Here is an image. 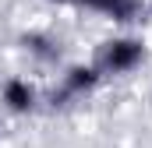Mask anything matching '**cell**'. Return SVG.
<instances>
[{"mask_svg": "<svg viewBox=\"0 0 152 148\" xmlns=\"http://www.w3.org/2000/svg\"><path fill=\"white\" fill-rule=\"evenodd\" d=\"M99 78L103 74L96 71V64H71L67 71L60 74V95H53V106H57V99L60 102L64 99H85L99 85Z\"/></svg>", "mask_w": 152, "mask_h": 148, "instance_id": "2", "label": "cell"}, {"mask_svg": "<svg viewBox=\"0 0 152 148\" xmlns=\"http://www.w3.org/2000/svg\"><path fill=\"white\" fill-rule=\"evenodd\" d=\"M145 60V46L142 39H131V36H117V39H106L96 53V71L99 74H127L134 71L138 64Z\"/></svg>", "mask_w": 152, "mask_h": 148, "instance_id": "1", "label": "cell"}, {"mask_svg": "<svg viewBox=\"0 0 152 148\" xmlns=\"http://www.w3.org/2000/svg\"><path fill=\"white\" fill-rule=\"evenodd\" d=\"M0 102H4L7 113L25 116V113H32L39 106V92H36V85L25 81V78H7L4 88H0Z\"/></svg>", "mask_w": 152, "mask_h": 148, "instance_id": "3", "label": "cell"}, {"mask_svg": "<svg viewBox=\"0 0 152 148\" xmlns=\"http://www.w3.org/2000/svg\"><path fill=\"white\" fill-rule=\"evenodd\" d=\"M21 49L39 60V64H57L60 60V39H53L50 32H25L21 36Z\"/></svg>", "mask_w": 152, "mask_h": 148, "instance_id": "4", "label": "cell"}, {"mask_svg": "<svg viewBox=\"0 0 152 148\" xmlns=\"http://www.w3.org/2000/svg\"><path fill=\"white\" fill-rule=\"evenodd\" d=\"M142 11H145V4H142V0H113V7L106 11V18L124 25V21H134Z\"/></svg>", "mask_w": 152, "mask_h": 148, "instance_id": "5", "label": "cell"}, {"mask_svg": "<svg viewBox=\"0 0 152 148\" xmlns=\"http://www.w3.org/2000/svg\"><path fill=\"white\" fill-rule=\"evenodd\" d=\"M81 7H88V11H99V14H106L110 7H113V0H75Z\"/></svg>", "mask_w": 152, "mask_h": 148, "instance_id": "6", "label": "cell"}, {"mask_svg": "<svg viewBox=\"0 0 152 148\" xmlns=\"http://www.w3.org/2000/svg\"><path fill=\"white\" fill-rule=\"evenodd\" d=\"M149 11H152V0H149Z\"/></svg>", "mask_w": 152, "mask_h": 148, "instance_id": "8", "label": "cell"}, {"mask_svg": "<svg viewBox=\"0 0 152 148\" xmlns=\"http://www.w3.org/2000/svg\"><path fill=\"white\" fill-rule=\"evenodd\" d=\"M46 4H75V0H46Z\"/></svg>", "mask_w": 152, "mask_h": 148, "instance_id": "7", "label": "cell"}]
</instances>
